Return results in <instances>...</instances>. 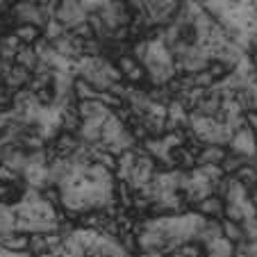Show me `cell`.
Returning a JSON list of instances; mask_svg holds the SVG:
<instances>
[{
    "label": "cell",
    "mask_w": 257,
    "mask_h": 257,
    "mask_svg": "<svg viewBox=\"0 0 257 257\" xmlns=\"http://www.w3.org/2000/svg\"><path fill=\"white\" fill-rule=\"evenodd\" d=\"M232 178L237 180V182H239V185H241L246 191H248V189H252V187H257V171L252 169L250 164H243L241 169H239L237 173L232 175Z\"/></svg>",
    "instance_id": "cell-13"
},
{
    "label": "cell",
    "mask_w": 257,
    "mask_h": 257,
    "mask_svg": "<svg viewBox=\"0 0 257 257\" xmlns=\"http://www.w3.org/2000/svg\"><path fill=\"white\" fill-rule=\"evenodd\" d=\"M248 200H250L252 209H255V214H257V187H252V189H248Z\"/></svg>",
    "instance_id": "cell-23"
},
{
    "label": "cell",
    "mask_w": 257,
    "mask_h": 257,
    "mask_svg": "<svg viewBox=\"0 0 257 257\" xmlns=\"http://www.w3.org/2000/svg\"><path fill=\"white\" fill-rule=\"evenodd\" d=\"M12 34H14L16 39L21 41V46H34L37 41H39L41 30L34 28V25H19V28H16Z\"/></svg>",
    "instance_id": "cell-12"
},
{
    "label": "cell",
    "mask_w": 257,
    "mask_h": 257,
    "mask_svg": "<svg viewBox=\"0 0 257 257\" xmlns=\"http://www.w3.org/2000/svg\"><path fill=\"white\" fill-rule=\"evenodd\" d=\"M41 30H44V39L46 41H53V39H57V37H62V34L66 32V30H64V25L59 23L57 19H48Z\"/></svg>",
    "instance_id": "cell-17"
},
{
    "label": "cell",
    "mask_w": 257,
    "mask_h": 257,
    "mask_svg": "<svg viewBox=\"0 0 257 257\" xmlns=\"http://www.w3.org/2000/svg\"><path fill=\"white\" fill-rule=\"evenodd\" d=\"M0 164L10 169L12 173L21 175L25 171V166H28V153L23 148H10L5 155H0Z\"/></svg>",
    "instance_id": "cell-8"
},
{
    "label": "cell",
    "mask_w": 257,
    "mask_h": 257,
    "mask_svg": "<svg viewBox=\"0 0 257 257\" xmlns=\"http://www.w3.org/2000/svg\"><path fill=\"white\" fill-rule=\"evenodd\" d=\"M241 228H243V234H246V241H257V216L246 218L241 223Z\"/></svg>",
    "instance_id": "cell-20"
},
{
    "label": "cell",
    "mask_w": 257,
    "mask_h": 257,
    "mask_svg": "<svg viewBox=\"0 0 257 257\" xmlns=\"http://www.w3.org/2000/svg\"><path fill=\"white\" fill-rule=\"evenodd\" d=\"M248 162H250L248 157L234 155V153H230V151H228V157H225V160L221 162V171H223V175H234L243 164H248Z\"/></svg>",
    "instance_id": "cell-15"
},
{
    "label": "cell",
    "mask_w": 257,
    "mask_h": 257,
    "mask_svg": "<svg viewBox=\"0 0 257 257\" xmlns=\"http://www.w3.org/2000/svg\"><path fill=\"white\" fill-rule=\"evenodd\" d=\"M75 112H78L80 121H87V118H102V116H109V114H112L98 98H93V100H80L78 105H75Z\"/></svg>",
    "instance_id": "cell-7"
},
{
    "label": "cell",
    "mask_w": 257,
    "mask_h": 257,
    "mask_svg": "<svg viewBox=\"0 0 257 257\" xmlns=\"http://www.w3.org/2000/svg\"><path fill=\"white\" fill-rule=\"evenodd\" d=\"M107 257H135V255H132V252H127L125 248H123L121 243L116 241V243H114V248L109 250V255H107Z\"/></svg>",
    "instance_id": "cell-22"
},
{
    "label": "cell",
    "mask_w": 257,
    "mask_h": 257,
    "mask_svg": "<svg viewBox=\"0 0 257 257\" xmlns=\"http://www.w3.org/2000/svg\"><path fill=\"white\" fill-rule=\"evenodd\" d=\"M14 64L16 66H23L25 71L32 73L34 68H37V64H39V57H37L32 46H21V50L14 55Z\"/></svg>",
    "instance_id": "cell-10"
},
{
    "label": "cell",
    "mask_w": 257,
    "mask_h": 257,
    "mask_svg": "<svg viewBox=\"0 0 257 257\" xmlns=\"http://www.w3.org/2000/svg\"><path fill=\"white\" fill-rule=\"evenodd\" d=\"M223 205L225 203L218 198V196L209 194L207 198L196 203V214H200V216L207 218V221H218V218L223 216Z\"/></svg>",
    "instance_id": "cell-6"
},
{
    "label": "cell",
    "mask_w": 257,
    "mask_h": 257,
    "mask_svg": "<svg viewBox=\"0 0 257 257\" xmlns=\"http://www.w3.org/2000/svg\"><path fill=\"white\" fill-rule=\"evenodd\" d=\"M64 3H80V0H64Z\"/></svg>",
    "instance_id": "cell-25"
},
{
    "label": "cell",
    "mask_w": 257,
    "mask_h": 257,
    "mask_svg": "<svg viewBox=\"0 0 257 257\" xmlns=\"http://www.w3.org/2000/svg\"><path fill=\"white\" fill-rule=\"evenodd\" d=\"M221 237L228 239L232 246L246 241V234H243L241 223H230V221H225V218H221Z\"/></svg>",
    "instance_id": "cell-11"
},
{
    "label": "cell",
    "mask_w": 257,
    "mask_h": 257,
    "mask_svg": "<svg viewBox=\"0 0 257 257\" xmlns=\"http://www.w3.org/2000/svg\"><path fill=\"white\" fill-rule=\"evenodd\" d=\"M243 123H246V127L252 132V135H257V112H255V109L243 112Z\"/></svg>",
    "instance_id": "cell-21"
},
{
    "label": "cell",
    "mask_w": 257,
    "mask_h": 257,
    "mask_svg": "<svg viewBox=\"0 0 257 257\" xmlns=\"http://www.w3.org/2000/svg\"><path fill=\"white\" fill-rule=\"evenodd\" d=\"M228 151L234 153V155H241V157H248L250 160L252 155L257 153V144H255V135H252L248 127H241L232 135L228 144Z\"/></svg>",
    "instance_id": "cell-4"
},
{
    "label": "cell",
    "mask_w": 257,
    "mask_h": 257,
    "mask_svg": "<svg viewBox=\"0 0 257 257\" xmlns=\"http://www.w3.org/2000/svg\"><path fill=\"white\" fill-rule=\"evenodd\" d=\"M87 16L89 14L82 10L80 3H64V0H59V5H57V10H55L53 19H57L59 23L64 25L66 32H71V30H75L78 25L87 23Z\"/></svg>",
    "instance_id": "cell-1"
},
{
    "label": "cell",
    "mask_w": 257,
    "mask_h": 257,
    "mask_svg": "<svg viewBox=\"0 0 257 257\" xmlns=\"http://www.w3.org/2000/svg\"><path fill=\"white\" fill-rule=\"evenodd\" d=\"M109 3H112V0H80V5H82V10L87 12V14H98V12H102Z\"/></svg>",
    "instance_id": "cell-19"
},
{
    "label": "cell",
    "mask_w": 257,
    "mask_h": 257,
    "mask_svg": "<svg viewBox=\"0 0 257 257\" xmlns=\"http://www.w3.org/2000/svg\"><path fill=\"white\" fill-rule=\"evenodd\" d=\"M12 16L19 21V25H34V28H39V30L48 21L44 10H41V5H32V3H25V0H19L12 7Z\"/></svg>",
    "instance_id": "cell-2"
},
{
    "label": "cell",
    "mask_w": 257,
    "mask_h": 257,
    "mask_svg": "<svg viewBox=\"0 0 257 257\" xmlns=\"http://www.w3.org/2000/svg\"><path fill=\"white\" fill-rule=\"evenodd\" d=\"M228 157V148L225 146H216V144H203V148L196 155V166L203 164H216L221 166V162Z\"/></svg>",
    "instance_id": "cell-5"
},
{
    "label": "cell",
    "mask_w": 257,
    "mask_h": 257,
    "mask_svg": "<svg viewBox=\"0 0 257 257\" xmlns=\"http://www.w3.org/2000/svg\"><path fill=\"white\" fill-rule=\"evenodd\" d=\"M28 246H30V234H23V232H14L0 243V248L7 252H28Z\"/></svg>",
    "instance_id": "cell-9"
},
{
    "label": "cell",
    "mask_w": 257,
    "mask_h": 257,
    "mask_svg": "<svg viewBox=\"0 0 257 257\" xmlns=\"http://www.w3.org/2000/svg\"><path fill=\"white\" fill-rule=\"evenodd\" d=\"M175 250H178L180 257H205V248L198 241H185L180 243Z\"/></svg>",
    "instance_id": "cell-16"
},
{
    "label": "cell",
    "mask_w": 257,
    "mask_h": 257,
    "mask_svg": "<svg viewBox=\"0 0 257 257\" xmlns=\"http://www.w3.org/2000/svg\"><path fill=\"white\" fill-rule=\"evenodd\" d=\"M73 98L75 100H93V98H98V91L91 87V84H87L84 80L75 78V82H73Z\"/></svg>",
    "instance_id": "cell-14"
},
{
    "label": "cell",
    "mask_w": 257,
    "mask_h": 257,
    "mask_svg": "<svg viewBox=\"0 0 257 257\" xmlns=\"http://www.w3.org/2000/svg\"><path fill=\"white\" fill-rule=\"evenodd\" d=\"M225 221H230V223H243V214H241V207H239L237 203H225L223 205V216Z\"/></svg>",
    "instance_id": "cell-18"
},
{
    "label": "cell",
    "mask_w": 257,
    "mask_h": 257,
    "mask_svg": "<svg viewBox=\"0 0 257 257\" xmlns=\"http://www.w3.org/2000/svg\"><path fill=\"white\" fill-rule=\"evenodd\" d=\"M248 164H250V166H252V169H255V171H257V153H255V155H252V157H250V162H248Z\"/></svg>",
    "instance_id": "cell-24"
},
{
    "label": "cell",
    "mask_w": 257,
    "mask_h": 257,
    "mask_svg": "<svg viewBox=\"0 0 257 257\" xmlns=\"http://www.w3.org/2000/svg\"><path fill=\"white\" fill-rule=\"evenodd\" d=\"M114 66L118 68V73H121V78L125 80L127 84H132V87H137L139 82H144L146 80V71H144V66H141L139 62H137L132 55H127V53H123L121 57H118V62L114 64Z\"/></svg>",
    "instance_id": "cell-3"
}]
</instances>
